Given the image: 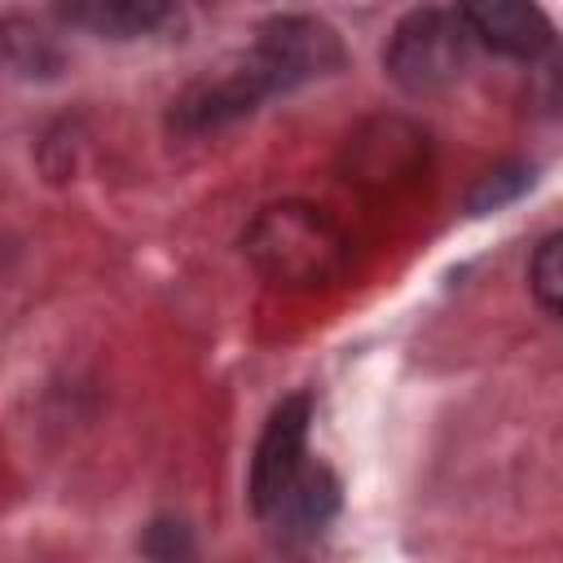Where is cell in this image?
<instances>
[{"mask_svg":"<svg viewBox=\"0 0 563 563\" xmlns=\"http://www.w3.org/2000/svg\"><path fill=\"white\" fill-rule=\"evenodd\" d=\"M528 290L545 317L563 312V233H545L528 260Z\"/></svg>","mask_w":563,"mask_h":563,"instance_id":"8fae6325","label":"cell"},{"mask_svg":"<svg viewBox=\"0 0 563 563\" xmlns=\"http://www.w3.org/2000/svg\"><path fill=\"white\" fill-rule=\"evenodd\" d=\"M339 493L343 488H339V479H334L330 466L303 462L295 471V479L282 488V497L273 501V510L264 515V523H273L286 541H312V537H321L334 523L339 501H343Z\"/></svg>","mask_w":563,"mask_h":563,"instance_id":"9c48e42d","label":"cell"},{"mask_svg":"<svg viewBox=\"0 0 563 563\" xmlns=\"http://www.w3.org/2000/svg\"><path fill=\"white\" fill-rule=\"evenodd\" d=\"M308 422H312V400L303 391L286 396L273 405L255 457H251V475H246V501L255 510V519H264L273 510V501L282 497V488L295 479V471L303 466V449H308Z\"/></svg>","mask_w":563,"mask_h":563,"instance_id":"8992f818","label":"cell"},{"mask_svg":"<svg viewBox=\"0 0 563 563\" xmlns=\"http://www.w3.org/2000/svg\"><path fill=\"white\" fill-rule=\"evenodd\" d=\"M0 62L13 66L18 75H31V79H35V75L48 79V75L62 70L57 44H53L35 22H26V18H4V22H0Z\"/></svg>","mask_w":563,"mask_h":563,"instance_id":"30bf717a","label":"cell"},{"mask_svg":"<svg viewBox=\"0 0 563 563\" xmlns=\"http://www.w3.org/2000/svg\"><path fill=\"white\" fill-rule=\"evenodd\" d=\"M457 18L471 40L515 62H537L554 48V22L537 0H457Z\"/></svg>","mask_w":563,"mask_h":563,"instance_id":"52a82bcc","label":"cell"},{"mask_svg":"<svg viewBox=\"0 0 563 563\" xmlns=\"http://www.w3.org/2000/svg\"><path fill=\"white\" fill-rule=\"evenodd\" d=\"M532 180H537V167H532V163L497 167V172H488V176L466 194V211H471V216L501 211V207H506V202H515L523 189H532Z\"/></svg>","mask_w":563,"mask_h":563,"instance_id":"7c38bea8","label":"cell"},{"mask_svg":"<svg viewBox=\"0 0 563 563\" xmlns=\"http://www.w3.org/2000/svg\"><path fill=\"white\" fill-rule=\"evenodd\" d=\"M141 554L163 559V563L189 559V554H194V537H189V528H185L180 519H154V523L141 532Z\"/></svg>","mask_w":563,"mask_h":563,"instance_id":"4fadbf2b","label":"cell"},{"mask_svg":"<svg viewBox=\"0 0 563 563\" xmlns=\"http://www.w3.org/2000/svg\"><path fill=\"white\" fill-rule=\"evenodd\" d=\"M273 97L268 79L260 75L255 57L251 53H238L220 66H207L198 79H189L172 106H167V128L176 136H202V132H216L251 110H260L264 101Z\"/></svg>","mask_w":563,"mask_h":563,"instance_id":"277c9868","label":"cell"},{"mask_svg":"<svg viewBox=\"0 0 563 563\" xmlns=\"http://www.w3.org/2000/svg\"><path fill=\"white\" fill-rule=\"evenodd\" d=\"M242 255L264 282L282 290H321L343 277L352 242L321 207L286 198L251 216L242 233Z\"/></svg>","mask_w":563,"mask_h":563,"instance_id":"6da1fadb","label":"cell"},{"mask_svg":"<svg viewBox=\"0 0 563 563\" xmlns=\"http://www.w3.org/2000/svg\"><path fill=\"white\" fill-rule=\"evenodd\" d=\"M260 66V75L268 79L273 97L277 92H295L312 79H325L334 70H343L347 48L339 40V31L312 13H277L255 31V44L246 48Z\"/></svg>","mask_w":563,"mask_h":563,"instance_id":"3957f363","label":"cell"},{"mask_svg":"<svg viewBox=\"0 0 563 563\" xmlns=\"http://www.w3.org/2000/svg\"><path fill=\"white\" fill-rule=\"evenodd\" d=\"M466 57L471 31L462 26L457 9L418 4L387 35L383 70L405 97H435L466 70Z\"/></svg>","mask_w":563,"mask_h":563,"instance_id":"7a4b0ae2","label":"cell"},{"mask_svg":"<svg viewBox=\"0 0 563 563\" xmlns=\"http://www.w3.org/2000/svg\"><path fill=\"white\" fill-rule=\"evenodd\" d=\"M57 22L97 40L158 35L180 18V0H53Z\"/></svg>","mask_w":563,"mask_h":563,"instance_id":"ba28073f","label":"cell"},{"mask_svg":"<svg viewBox=\"0 0 563 563\" xmlns=\"http://www.w3.org/2000/svg\"><path fill=\"white\" fill-rule=\"evenodd\" d=\"M427 163V132L400 114H374L365 119L347 145H343V172L356 185L369 189H387V185H405L422 172Z\"/></svg>","mask_w":563,"mask_h":563,"instance_id":"5b68a950","label":"cell"}]
</instances>
